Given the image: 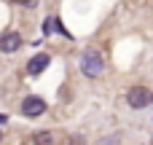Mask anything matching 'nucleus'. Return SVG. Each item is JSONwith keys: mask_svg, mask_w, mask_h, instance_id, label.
Listing matches in <instances>:
<instances>
[{"mask_svg": "<svg viewBox=\"0 0 153 145\" xmlns=\"http://www.w3.org/2000/svg\"><path fill=\"white\" fill-rule=\"evenodd\" d=\"M102 67H105V62H102V57L97 51H83V57H81V73L86 78L102 75Z\"/></svg>", "mask_w": 153, "mask_h": 145, "instance_id": "1", "label": "nucleus"}, {"mask_svg": "<svg viewBox=\"0 0 153 145\" xmlns=\"http://www.w3.org/2000/svg\"><path fill=\"white\" fill-rule=\"evenodd\" d=\"M5 121H8V118H5V116H0V124H5Z\"/></svg>", "mask_w": 153, "mask_h": 145, "instance_id": "9", "label": "nucleus"}, {"mask_svg": "<svg viewBox=\"0 0 153 145\" xmlns=\"http://www.w3.org/2000/svg\"><path fill=\"white\" fill-rule=\"evenodd\" d=\"M51 32H54V16H48L43 22V35H51Z\"/></svg>", "mask_w": 153, "mask_h": 145, "instance_id": "6", "label": "nucleus"}, {"mask_svg": "<svg viewBox=\"0 0 153 145\" xmlns=\"http://www.w3.org/2000/svg\"><path fill=\"white\" fill-rule=\"evenodd\" d=\"M32 140H35V143H51V140H54V137H51V135H48V132H40V135H35V137H32Z\"/></svg>", "mask_w": 153, "mask_h": 145, "instance_id": "7", "label": "nucleus"}, {"mask_svg": "<svg viewBox=\"0 0 153 145\" xmlns=\"http://www.w3.org/2000/svg\"><path fill=\"white\" fill-rule=\"evenodd\" d=\"M0 140H3V135H0Z\"/></svg>", "mask_w": 153, "mask_h": 145, "instance_id": "10", "label": "nucleus"}, {"mask_svg": "<svg viewBox=\"0 0 153 145\" xmlns=\"http://www.w3.org/2000/svg\"><path fill=\"white\" fill-rule=\"evenodd\" d=\"M48 62H51L48 54H35V57L27 62V73H30V75H40V73L48 67Z\"/></svg>", "mask_w": 153, "mask_h": 145, "instance_id": "5", "label": "nucleus"}, {"mask_svg": "<svg viewBox=\"0 0 153 145\" xmlns=\"http://www.w3.org/2000/svg\"><path fill=\"white\" fill-rule=\"evenodd\" d=\"M153 102V94L145 89V86H134V89H129V105L134 108V110H143V108H148Z\"/></svg>", "mask_w": 153, "mask_h": 145, "instance_id": "2", "label": "nucleus"}, {"mask_svg": "<svg viewBox=\"0 0 153 145\" xmlns=\"http://www.w3.org/2000/svg\"><path fill=\"white\" fill-rule=\"evenodd\" d=\"M22 113L30 116V118L43 116V113H46V102H43L40 97H24V102H22Z\"/></svg>", "mask_w": 153, "mask_h": 145, "instance_id": "3", "label": "nucleus"}, {"mask_svg": "<svg viewBox=\"0 0 153 145\" xmlns=\"http://www.w3.org/2000/svg\"><path fill=\"white\" fill-rule=\"evenodd\" d=\"M22 48V35L19 32H5L3 38H0V51L3 54H13V51H19Z\"/></svg>", "mask_w": 153, "mask_h": 145, "instance_id": "4", "label": "nucleus"}, {"mask_svg": "<svg viewBox=\"0 0 153 145\" xmlns=\"http://www.w3.org/2000/svg\"><path fill=\"white\" fill-rule=\"evenodd\" d=\"M11 3H19V5H32L35 0H11Z\"/></svg>", "mask_w": 153, "mask_h": 145, "instance_id": "8", "label": "nucleus"}]
</instances>
